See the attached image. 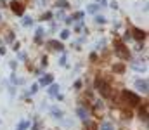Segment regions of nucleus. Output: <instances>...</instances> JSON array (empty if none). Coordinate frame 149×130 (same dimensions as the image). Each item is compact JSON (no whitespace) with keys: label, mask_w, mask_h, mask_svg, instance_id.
Listing matches in <instances>:
<instances>
[{"label":"nucleus","mask_w":149,"mask_h":130,"mask_svg":"<svg viewBox=\"0 0 149 130\" xmlns=\"http://www.w3.org/2000/svg\"><path fill=\"white\" fill-rule=\"evenodd\" d=\"M95 21H97L99 24H102V23H106V17H104V16H95Z\"/></svg>","instance_id":"aec40b11"},{"label":"nucleus","mask_w":149,"mask_h":130,"mask_svg":"<svg viewBox=\"0 0 149 130\" xmlns=\"http://www.w3.org/2000/svg\"><path fill=\"white\" fill-rule=\"evenodd\" d=\"M97 9H99V5H97V3H92V5H88V7H87V12L94 14V12H97Z\"/></svg>","instance_id":"4468645a"},{"label":"nucleus","mask_w":149,"mask_h":130,"mask_svg":"<svg viewBox=\"0 0 149 130\" xmlns=\"http://www.w3.org/2000/svg\"><path fill=\"white\" fill-rule=\"evenodd\" d=\"M42 35H43V30H42V28H38V30H37V38H35V40H37V43L42 42Z\"/></svg>","instance_id":"dca6fc26"},{"label":"nucleus","mask_w":149,"mask_h":130,"mask_svg":"<svg viewBox=\"0 0 149 130\" xmlns=\"http://www.w3.org/2000/svg\"><path fill=\"white\" fill-rule=\"evenodd\" d=\"M52 17V14L50 12H47V14H43V19H50Z\"/></svg>","instance_id":"b1692460"},{"label":"nucleus","mask_w":149,"mask_h":130,"mask_svg":"<svg viewBox=\"0 0 149 130\" xmlns=\"http://www.w3.org/2000/svg\"><path fill=\"white\" fill-rule=\"evenodd\" d=\"M7 40H9V42H10V40H14V35H12V33H9V35H7Z\"/></svg>","instance_id":"a878e982"},{"label":"nucleus","mask_w":149,"mask_h":130,"mask_svg":"<svg viewBox=\"0 0 149 130\" xmlns=\"http://www.w3.org/2000/svg\"><path fill=\"white\" fill-rule=\"evenodd\" d=\"M52 115H54L56 118H61V116H63V111L57 109V108H54V109H52Z\"/></svg>","instance_id":"f3484780"},{"label":"nucleus","mask_w":149,"mask_h":130,"mask_svg":"<svg viewBox=\"0 0 149 130\" xmlns=\"http://www.w3.org/2000/svg\"><path fill=\"white\" fill-rule=\"evenodd\" d=\"M0 19H2V14H0Z\"/></svg>","instance_id":"cd10ccee"},{"label":"nucleus","mask_w":149,"mask_h":130,"mask_svg":"<svg viewBox=\"0 0 149 130\" xmlns=\"http://www.w3.org/2000/svg\"><path fill=\"white\" fill-rule=\"evenodd\" d=\"M28 127H30V123H28V122H21V125H19V130H26Z\"/></svg>","instance_id":"4be33fe9"},{"label":"nucleus","mask_w":149,"mask_h":130,"mask_svg":"<svg viewBox=\"0 0 149 130\" xmlns=\"http://www.w3.org/2000/svg\"><path fill=\"white\" fill-rule=\"evenodd\" d=\"M57 90H59V87H57V85H52L49 92H50V95H56V94H57Z\"/></svg>","instance_id":"6ab92c4d"},{"label":"nucleus","mask_w":149,"mask_h":130,"mask_svg":"<svg viewBox=\"0 0 149 130\" xmlns=\"http://www.w3.org/2000/svg\"><path fill=\"white\" fill-rule=\"evenodd\" d=\"M113 71H114V73H123V71H125V64H123V63L114 64V66H113Z\"/></svg>","instance_id":"9d476101"},{"label":"nucleus","mask_w":149,"mask_h":130,"mask_svg":"<svg viewBox=\"0 0 149 130\" xmlns=\"http://www.w3.org/2000/svg\"><path fill=\"white\" fill-rule=\"evenodd\" d=\"M83 16H85V12H76V14L71 16V19H80V17H83Z\"/></svg>","instance_id":"412c9836"},{"label":"nucleus","mask_w":149,"mask_h":130,"mask_svg":"<svg viewBox=\"0 0 149 130\" xmlns=\"http://www.w3.org/2000/svg\"><path fill=\"white\" fill-rule=\"evenodd\" d=\"M47 45H49L52 50H63V49H64V47H63V43L59 42V40H49Z\"/></svg>","instance_id":"0eeeda50"},{"label":"nucleus","mask_w":149,"mask_h":130,"mask_svg":"<svg viewBox=\"0 0 149 130\" xmlns=\"http://www.w3.org/2000/svg\"><path fill=\"white\" fill-rule=\"evenodd\" d=\"M52 82H54V76L52 75H45V76L40 78V85H50Z\"/></svg>","instance_id":"6e6552de"},{"label":"nucleus","mask_w":149,"mask_h":130,"mask_svg":"<svg viewBox=\"0 0 149 130\" xmlns=\"http://www.w3.org/2000/svg\"><path fill=\"white\" fill-rule=\"evenodd\" d=\"M130 37H134L137 42H142V40L146 38V31H144V30H139V28H135V30L132 31V35H130Z\"/></svg>","instance_id":"39448f33"},{"label":"nucleus","mask_w":149,"mask_h":130,"mask_svg":"<svg viewBox=\"0 0 149 130\" xmlns=\"http://www.w3.org/2000/svg\"><path fill=\"white\" fill-rule=\"evenodd\" d=\"M10 9H12V12H14V14H17V16H23V12H24V5H23V3H19L17 0H14V2L10 3Z\"/></svg>","instance_id":"20e7f679"},{"label":"nucleus","mask_w":149,"mask_h":130,"mask_svg":"<svg viewBox=\"0 0 149 130\" xmlns=\"http://www.w3.org/2000/svg\"><path fill=\"white\" fill-rule=\"evenodd\" d=\"M123 97H125V101H128V104H132V106H137V104L141 102V97H139L137 94L130 92V90H123Z\"/></svg>","instance_id":"7ed1b4c3"},{"label":"nucleus","mask_w":149,"mask_h":130,"mask_svg":"<svg viewBox=\"0 0 149 130\" xmlns=\"http://www.w3.org/2000/svg\"><path fill=\"white\" fill-rule=\"evenodd\" d=\"M99 130H114V127H113L111 122H104V123H101Z\"/></svg>","instance_id":"9b49d317"},{"label":"nucleus","mask_w":149,"mask_h":130,"mask_svg":"<svg viewBox=\"0 0 149 130\" xmlns=\"http://www.w3.org/2000/svg\"><path fill=\"white\" fill-rule=\"evenodd\" d=\"M85 129H88V130H99V127H97L94 122H87V123H85Z\"/></svg>","instance_id":"2eb2a0df"},{"label":"nucleus","mask_w":149,"mask_h":130,"mask_svg":"<svg viewBox=\"0 0 149 130\" xmlns=\"http://www.w3.org/2000/svg\"><path fill=\"white\" fill-rule=\"evenodd\" d=\"M47 63H49V61H47V57H42V64H43V66H47Z\"/></svg>","instance_id":"bb28decb"},{"label":"nucleus","mask_w":149,"mask_h":130,"mask_svg":"<svg viewBox=\"0 0 149 130\" xmlns=\"http://www.w3.org/2000/svg\"><path fill=\"white\" fill-rule=\"evenodd\" d=\"M37 90H38V85H33V87H31V94H35Z\"/></svg>","instance_id":"393cba45"},{"label":"nucleus","mask_w":149,"mask_h":130,"mask_svg":"<svg viewBox=\"0 0 149 130\" xmlns=\"http://www.w3.org/2000/svg\"><path fill=\"white\" fill-rule=\"evenodd\" d=\"M95 88L101 92V95H102V97H111V87L108 85L104 80L97 78V80H95Z\"/></svg>","instance_id":"f257e3e1"},{"label":"nucleus","mask_w":149,"mask_h":130,"mask_svg":"<svg viewBox=\"0 0 149 130\" xmlns=\"http://www.w3.org/2000/svg\"><path fill=\"white\" fill-rule=\"evenodd\" d=\"M114 50H116V56H118V57H121V59H128V57H130L128 49H127V47H125L121 42H116V43H114Z\"/></svg>","instance_id":"f03ea898"},{"label":"nucleus","mask_w":149,"mask_h":130,"mask_svg":"<svg viewBox=\"0 0 149 130\" xmlns=\"http://www.w3.org/2000/svg\"><path fill=\"white\" fill-rule=\"evenodd\" d=\"M56 5L61 7V9H68V7H70V2H68V0H57Z\"/></svg>","instance_id":"f8f14e48"},{"label":"nucleus","mask_w":149,"mask_h":130,"mask_svg":"<svg viewBox=\"0 0 149 130\" xmlns=\"http://www.w3.org/2000/svg\"><path fill=\"white\" fill-rule=\"evenodd\" d=\"M141 118L144 120V122H148V106H144V108H141Z\"/></svg>","instance_id":"ddd939ff"},{"label":"nucleus","mask_w":149,"mask_h":130,"mask_svg":"<svg viewBox=\"0 0 149 130\" xmlns=\"http://www.w3.org/2000/svg\"><path fill=\"white\" fill-rule=\"evenodd\" d=\"M61 38H63V40L70 38V30H63V31H61Z\"/></svg>","instance_id":"a211bd4d"},{"label":"nucleus","mask_w":149,"mask_h":130,"mask_svg":"<svg viewBox=\"0 0 149 130\" xmlns=\"http://www.w3.org/2000/svg\"><path fill=\"white\" fill-rule=\"evenodd\" d=\"M31 23H33V19H31V17H24V26H30Z\"/></svg>","instance_id":"5701e85b"},{"label":"nucleus","mask_w":149,"mask_h":130,"mask_svg":"<svg viewBox=\"0 0 149 130\" xmlns=\"http://www.w3.org/2000/svg\"><path fill=\"white\" fill-rule=\"evenodd\" d=\"M76 115H78L81 120H85V122H87V116H88V113H87V109H85V108H78V109H76Z\"/></svg>","instance_id":"1a4fd4ad"},{"label":"nucleus","mask_w":149,"mask_h":130,"mask_svg":"<svg viewBox=\"0 0 149 130\" xmlns=\"http://www.w3.org/2000/svg\"><path fill=\"white\" fill-rule=\"evenodd\" d=\"M135 87H137L142 94H148V80H137V82H135Z\"/></svg>","instance_id":"423d86ee"}]
</instances>
